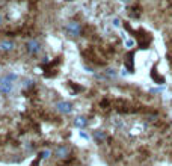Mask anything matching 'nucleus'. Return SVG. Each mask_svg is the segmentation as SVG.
I'll list each match as a JSON object with an SVG mask.
<instances>
[{"instance_id":"1","label":"nucleus","mask_w":172,"mask_h":166,"mask_svg":"<svg viewBox=\"0 0 172 166\" xmlns=\"http://www.w3.org/2000/svg\"><path fill=\"white\" fill-rule=\"evenodd\" d=\"M17 80V74H6L0 79V94L9 95L14 91V82Z\"/></svg>"},{"instance_id":"2","label":"nucleus","mask_w":172,"mask_h":166,"mask_svg":"<svg viewBox=\"0 0 172 166\" xmlns=\"http://www.w3.org/2000/svg\"><path fill=\"white\" fill-rule=\"evenodd\" d=\"M26 48H27L29 55H32V56L39 55V53H41V50H42V47H41L39 41H36V39H30V41L26 44Z\"/></svg>"},{"instance_id":"3","label":"nucleus","mask_w":172,"mask_h":166,"mask_svg":"<svg viewBox=\"0 0 172 166\" xmlns=\"http://www.w3.org/2000/svg\"><path fill=\"white\" fill-rule=\"evenodd\" d=\"M67 30H68V33L71 35V37H79V35H80V32H82L80 24H79V23H76V21H71V23H68Z\"/></svg>"},{"instance_id":"4","label":"nucleus","mask_w":172,"mask_h":166,"mask_svg":"<svg viewBox=\"0 0 172 166\" xmlns=\"http://www.w3.org/2000/svg\"><path fill=\"white\" fill-rule=\"evenodd\" d=\"M54 156H56L57 159H67V157H69V148L65 147V145L57 147L54 149Z\"/></svg>"},{"instance_id":"5","label":"nucleus","mask_w":172,"mask_h":166,"mask_svg":"<svg viewBox=\"0 0 172 166\" xmlns=\"http://www.w3.org/2000/svg\"><path fill=\"white\" fill-rule=\"evenodd\" d=\"M136 37H138V39H139V44H140V47H142V48H147V47H148V44H150V39H151V38L148 37V35H147L143 30H139Z\"/></svg>"},{"instance_id":"6","label":"nucleus","mask_w":172,"mask_h":166,"mask_svg":"<svg viewBox=\"0 0 172 166\" xmlns=\"http://www.w3.org/2000/svg\"><path fill=\"white\" fill-rule=\"evenodd\" d=\"M56 109H57V112H61V113H69V112L72 110V104L68 103V101H59L56 104Z\"/></svg>"},{"instance_id":"7","label":"nucleus","mask_w":172,"mask_h":166,"mask_svg":"<svg viewBox=\"0 0 172 166\" xmlns=\"http://www.w3.org/2000/svg\"><path fill=\"white\" fill-rule=\"evenodd\" d=\"M14 48V42L9 39H3L0 41V52H11Z\"/></svg>"},{"instance_id":"8","label":"nucleus","mask_w":172,"mask_h":166,"mask_svg":"<svg viewBox=\"0 0 172 166\" xmlns=\"http://www.w3.org/2000/svg\"><path fill=\"white\" fill-rule=\"evenodd\" d=\"M86 124H88V121H86L85 116H77V118L74 119V125H76V127H79V129L86 127Z\"/></svg>"},{"instance_id":"9","label":"nucleus","mask_w":172,"mask_h":166,"mask_svg":"<svg viewBox=\"0 0 172 166\" xmlns=\"http://www.w3.org/2000/svg\"><path fill=\"white\" fill-rule=\"evenodd\" d=\"M151 77H153V80H154L155 83H158V85L165 83V79H163L162 75L157 74V70H155V68H153V71H151Z\"/></svg>"},{"instance_id":"10","label":"nucleus","mask_w":172,"mask_h":166,"mask_svg":"<svg viewBox=\"0 0 172 166\" xmlns=\"http://www.w3.org/2000/svg\"><path fill=\"white\" fill-rule=\"evenodd\" d=\"M94 139L98 142V144H103L104 141H106V134H104L103 131H94Z\"/></svg>"},{"instance_id":"11","label":"nucleus","mask_w":172,"mask_h":166,"mask_svg":"<svg viewBox=\"0 0 172 166\" xmlns=\"http://www.w3.org/2000/svg\"><path fill=\"white\" fill-rule=\"evenodd\" d=\"M104 75H107V77H110V79H116V77H118V73H116L113 68H107V70L104 71Z\"/></svg>"},{"instance_id":"12","label":"nucleus","mask_w":172,"mask_h":166,"mask_svg":"<svg viewBox=\"0 0 172 166\" xmlns=\"http://www.w3.org/2000/svg\"><path fill=\"white\" fill-rule=\"evenodd\" d=\"M68 86L74 91V92H82V91H83V88H82V86H79V85H76L74 82H68Z\"/></svg>"},{"instance_id":"13","label":"nucleus","mask_w":172,"mask_h":166,"mask_svg":"<svg viewBox=\"0 0 172 166\" xmlns=\"http://www.w3.org/2000/svg\"><path fill=\"white\" fill-rule=\"evenodd\" d=\"M39 157H41V159H49V157H50V149H44V151L39 154Z\"/></svg>"},{"instance_id":"14","label":"nucleus","mask_w":172,"mask_h":166,"mask_svg":"<svg viewBox=\"0 0 172 166\" xmlns=\"http://www.w3.org/2000/svg\"><path fill=\"white\" fill-rule=\"evenodd\" d=\"M30 85H32V82H30V80H26V82L23 83V86H24V88H27V86H30Z\"/></svg>"},{"instance_id":"15","label":"nucleus","mask_w":172,"mask_h":166,"mask_svg":"<svg viewBox=\"0 0 172 166\" xmlns=\"http://www.w3.org/2000/svg\"><path fill=\"white\" fill-rule=\"evenodd\" d=\"M80 137H83V139H89V136H88L86 133H83V131H80Z\"/></svg>"},{"instance_id":"16","label":"nucleus","mask_w":172,"mask_h":166,"mask_svg":"<svg viewBox=\"0 0 172 166\" xmlns=\"http://www.w3.org/2000/svg\"><path fill=\"white\" fill-rule=\"evenodd\" d=\"M125 44H127V47H133V44H135V42H133L131 39H128V41H127Z\"/></svg>"},{"instance_id":"17","label":"nucleus","mask_w":172,"mask_h":166,"mask_svg":"<svg viewBox=\"0 0 172 166\" xmlns=\"http://www.w3.org/2000/svg\"><path fill=\"white\" fill-rule=\"evenodd\" d=\"M39 159H41V157H38V159L35 160L33 163H32V166H38V165H39Z\"/></svg>"},{"instance_id":"18","label":"nucleus","mask_w":172,"mask_h":166,"mask_svg":"<svg viewBox=\"0 0 172 166\" xmlns=\"http://www.w3.org/2000/svg\"><path fill=\"white\" fill-rule=\"evenodd\" d=\"M119 23H121V21H119L118 18H115V20H113V24H115V26H119Z\"/></svg>"},{"instance_id":"19","label":"nucleus","mask_w":172,"mask_h":166,"mask_svg":"<svg viewBox=\"0 0 172 166\" xmlns=\"http://www.w3.org/2000/svg\"><path fill=\"white\" fill-rule=\"evenodd\" d=\"M122 2H128V0H122Z\"/></svg>"},{"instance_id":"20","label":"nucleus","mask_w":172,"mask_h":166,"mask_svg":"<svg viewBox=\"0 0 172 166\" xmlns=\"http://www.w3.org/2000/svg\"><path fill=\"white\" fill-rule=\"evenodd\" d=\"M0 23H2V17H0Z\"/></svg>"}]
</instances>
